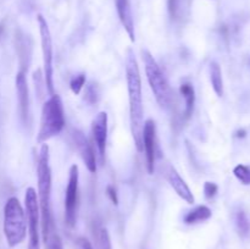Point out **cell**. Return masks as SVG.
<instances>
[{
	"mask_svg": "<svg viewBox=\"0 0 250 249\" xmlns=\"http://www.w3.org/2000/svg\"><path fill=\"white\" fill-rule=\"evenodd\" d=\"M217 186L215 185V183L212 182H207L204 185V193H205V197L208 198V199H211V198H214L215 195H216L217 193Z\"/></svg>",
	"mask_w": 250,
	"mask_h": 249,
	"instance_id": "obj_22",
	"label": "cell"
},
{
	"mask_svg": "<svg viewBox=\"0 0 250 249\" xmlns=\"http://www.w3.org/2000/svg\"><path fill=\"white\" fill-rule=\"evenodd\" d=\"M92 132L94 141L97 143L98 150H99L100 158L104 160L105 148H106V137H107V114L105 111H100L95 116L92 122Z\"/></svg>",
	"mask_w": 250,
	"mask_h": 249,
	"instance_id": "obj_11",
	"label": "cell"
},
{
	"mask_svg": "<svg viewBox=\"0 0 250 249\" xmlns=\"http://www.w3.org/2000/svg\"><path fill=\"white\" fill-rule=\"evenodd\" d=\"M210 217H211V210L207 205H199L186 215L185 222L187 225H195L207 221Z\"/></svg>",
	"mask_w": 250,
	"mask_h": 249,
	"instance_id": "obj_15",
	"label": "cell"
},
{
	"mask_svg": "<svg viewBox=\"0 0 250 249\" xmlns=\"http://www.w3.org/2000/svg\"><path fill=\"white\" fill-rule=\"evenodd\" d=\"M106 192H107V195H109V198L111 199V202L114 203L115 205H117V203H119V199H117L116 189H115L112 186H109V187L106 188Z\"/></svg>",
	"mask_w": 250,
	"mask_h": 249,
	"instance_id": "obj_23",
	"label": "cell"
},
{
	"mask_svg": "<svg viewBox=\"0 0 250 249\" xmlns=\"http://www.w3.org/2000/svg\"><path fill=\"white\" fill-rule=\"evenodd\" d=\"M39 32H41L42 51H43V63H44V78H45V85L48 93L50 95L54 94V67H53V41H51L50 29H49L48 22L42 15H38Z\"/></svg>",
	"mask_w": 250,
	"mask_h": 249,
	"instance_id": "obj_6",
	"label": "cell"
},
{
	"mask_svg": "<svg viewBox=\"0 0 250 249\" xmlns=\"http://www.w3.org/2000/svg\"><path fill=\"white\" fill-rule=\"evenodd\" d=\"M24 205H26V215H27V225H28V234L29 243L28 246L39 247V219H41V212H39V203L37 192L33 187L27 188L26 195H24Z\"/></svg>",
	"mask_w": 250,
	"mask_h": 249,
	"instance_id": "obj_7",
	"label": "cell"
},
{
	"mask_svg": "<svg viewBox=\"0 0 250 249\" xmlns=\"http://www.w3.org/2000/svg\"><path fill=\"white\" fill-rule=\"evenodd\" d=\"M234 222H236V228L238 231L239 236L247 237L250 233V220L248 214L244 210H238L234 215Z\"/></svg>",
	"mask_w": 250,
	"mask_h": 249,
	"instance_id": "obj_18",
	"label": "cell"
},
{
	"mask_svg": "<svg viewBox=\"0 0 250 249\" xmlns=\"http://www.w3.org/2000/svg\"><path fill=\"white\" fill-rule=\"evenodd\" d=\"M4 233L7 244L16 247L24 241L27 234L26 212L17 198L7 199L4 208Z\"/></svg>",
	"mask_w": 250,
	"mask_h": 249,
	"instance_id": "obj_4",
	"label": "cell"
},
{
	"mask_svg": "<svg viewBox=\"0 0 250 249\" xmlns=\"http://www.w3.org/2000/svg\"><path fill=\"white\" fill-rule=\"evenodd\" d=\"M247 132L244 131V129H239L238 132H237V137H239V138H243V137H246Z\"/></svg>",
	"mask_w": 250,
	"mask_h": 249,
	"instance_id": "obj_25",
	"label": "cell"
},
{
	"mask_svg": "<svg viewBox=\"0 0 250 249\" xmlns=\"http://www.w3.org/2000/svg\"><path fill=\"white\" fill-rule=\"evenodd\" d=\"M39 124L41 126H39L38 136H37V142L39 144L45 143L46 141L58 136L62 131L65 126V115H63L62 100L60 95L54 93L44 103Z\"/></svg>",
	"mask_w": 250,
	"mask_h": 249,
	"instance_id": "obj_3",
	"label": "cell"
},
{
	"mask_svg": "<svg viewBox=\"0 0 250 249\" xmlns=\"http://www.w3.org/2000/svg\"><path fill=\"white\" fill-rule=\"evenodd\" d=\"M155 122L153 120H146L143 127V151H146V168L149 173L154 172L155 166Z\"/></svg>",
	"mask_w": 250,
	"mask_h": 249,
	"instance_id": "obj_9",
	"label": "cell"
},
{
	"mask_svg": "<svg viewBox=\"0 0 250 249\" xmlns=\"http://www.w3.org/2000/svg\"><path fill=\"white\" fill-rule=\"evenodd\" d=\"M180 92L186 100L185 115H186V119H188V117H190V115L193 114V109H194V103H195L194 88H193V85L189 84V83H183L180 88Z\"/></svg>",
	"mask_w": 250,
	"mask_h": 249,
	"instance_id": "obj_17",
	"label": "cell"
},
{
	"mask_svg": "<svg viewBox=\"0 0 250 249\" xmlns=\"http://www.w3.org/2000/svg\"><path fill=\"white\" fill-rule=\"evenodd\" d=\"M115 4H116L117 14H119L122 26L126 29L129 39L134 42L136 37H134V23L133 16H132L131 2H129V0H115Z\"/></svg>",
	"mask_w": 250,
	"mask_h": 249,
	"instance_id": "obj_14",
	"label": "cell"
},
{
	"mask_svg": "<svg viewBox=\"0 0 250 249\" xmlns=\"http://www.w3.org/2000/svg\"><path fill=\"white\" fill-rule=\"evenodd\" d=\"M143 60L144 65H146V78H148L149 85L155 95L156 102L161 107H167L171 99L170 87H168V83L160 66L158 65L154 56L148 50H143Z\"/></svg>",
	"mask_w": 250,
	"mask_h": 249,
	"instance_id": "obj_5",
	"label": "cell"
},
{
	"mask_svg": "<svg viewBox=\"0 0 250 249\" xmlns=\"http://www.w3.org/2000/svg\"><path fill=\"white\" fill-rule=\"evenodd\" d=\"M210 81H211L212 88L219 97L224 95V80H222L221 67L216 61L210 63Z\"/></svg>",
	"mask_w": 250,
	"mask_h": 249,
	"instance_id": "obj_16",
	"label": "cell"
},
{
	"mask_svg": "<svg viewBox=\"0 0 250 249\" xmlns=\"http://www.w3.org/2000/svg\"><path fill=\"white\" fill-rule=\"evenodd\" d=\"M78 242H80V246L82 249H93L92 244H90V242L87 238H80Z\"/></svg>",
	"mask_w": 250,
	"mask_h": 249,
	"instance_id": "obj_24",
	"label": "cell"
},
{
	"mask_svg": "<svg viewBox=\"0 0 250 249\" xmlns=\"http://www.w3.org/2000/svg\"><path fill=\"white\" fill-rule=\"evenodd\" d=\"M234 176L241 181L243 185H250V167L246 165H237L233 170Z\"/></svg>",
	"mask_w": 250,
	"mask_h": 249,
	"instance_id": "obj_19",
	"label": "cell"
},
{
	"mask_svg": "<svg viewBox=\"0 0 250 249\" xmlns=\"http://www.w3.org/2000/svg\"><path fill=\"white\" fill-rule=\"evenodd\" d=\"M183 4H185V0H168V12L172 19H177L180 16Z\"/></svg>",
	"mask_w": 250,
	"mask_h": 249,
	"instance_id": "obj_20",
	"label": "cell"
},
{
	"mask_svg": "<svg viewBox=\"0 0 250 249\" xmlns=\"http://www.w3.org/2000/svg\"><path fill=\"white\" fill-rule=\"evenodd\" d=\"M16 90L17 99H19V109L22 121L26 124L29 115V92L28 83L23 71H20L16 75Z\"/></svg>",
	"mask_w": 250,
	"mask_h": 249,
	"instance_id": "obj_12",
	"label": "cell"
},
{
	"mask_svg": "<svg viewBox=\"0 0 250 249\" xmlns=\"http://www.w3.org/2000/svg\"><path fill=\"white\" fill-rule=\"evenodd\" d=\"M73 142H75L78 153H80L82 160L84 161L88 171L94 173L97 171V163H95L94 150H93L92 145L88 142L87 137L81 131L76 129V131H73Z\"/></svg>",
	"mask_w": 250,
	"mask_h": 249,
	"instance_id": "obj_10",
	"label": "cell"
},
{
	"mask_svg": "<svg viewBox=\"0 0 250 249\" xmlns=\"http://www.w3.org/2000/svg\"><path fill=\"white\" fill-rule=\"evenodd\" d=\"M38 203L41 212L42 236L46 249H61L62 243L58 234L51 210V168L48 144H42L38 158Z\"/></svg>",
	"mask_w": 250,
	"mask_h": 249,
	"instance_id": "obj_1",
	"label": "cell"
},
{
	"mask_svg": "<svg viewBox=\"0 0 250 249\" xmlns=\"http://www.w3.org/2000/svg\"><path fill=\"white\" fill-rule=\"evenodd\" d=\"M28 249H41V247H34V246H28Z\"/></svg>",
	"mask_w": 250,
	"mask_h": 249,
	"instance_id": "obj_26",
	"label": "cell"
},
{
	"mask_svg": "<svg viewBox=\"0 0 250 249\" xmlns=\"http://www.w3.org/2000/svg\"><path fill=\"white\" fill-rule=\"evenodd\" d=\"M126 80L129 99V117L134 144L138 151H143V127H144V109L143 97H142V81L138 62L134 54L128 50L126 58Z\"/></svg>",
	"mask_w": 250,
	"mask_h": 249,
	"instance_id": "obj_2",
	"label": "cell"
},
{
	"mask_svg": "<svg viewBox=\"0 0 250 249\" xmlns=\"http://www.w3.org/2000/svg\"><path fill=\"white\" fill-rule=\"evenodd\" d=\"M85 83V76L84 75H78L71 80L70 82V88L75 94H80L81 90H82L83 85Z\"/></svg>",
	"mask_w": 250,
	"mask_h": 249,
	"instance_id": "obj_21",
	"label": "cell"
},
{
	"mask_svg": "<svg viewBox=\"0 0 250 249\" xmlns=\"http://www.w3.org/2000/svg\"><path fill=\"white\" fill-rule=\"evenodd\" d=\"M167 178L171 187L175 189V192L177 193L183 200H186L188 204H193V203H194V195L190 192L189 187H188V185L186 183V181L181 177L180 173H178L173 167L168 168Z\"/></svg>",
	"mask_w": 250,
	"mask_h": 249,
	"instance_id": "obj_13",
	"label": "cell"
},
{
	"mask_svg": "<svg viewBox=\"0 0 250 249\" xmlns=\"http://www.w3.org/2000/svg\"><path fill=\"white\" fill-rule=\"evenodd\" d=\"M78 181H80L78 166L72 165L70 168L68 183H67V188H66V194H65V220H66V224H67L70 227L75 226L76 220H77Z\"/></svg>",
	"mask_w": 250,
	"mask_h": 249,
	"instance_id": "obj_8",
	"label": "cell"
}]
</instances>
